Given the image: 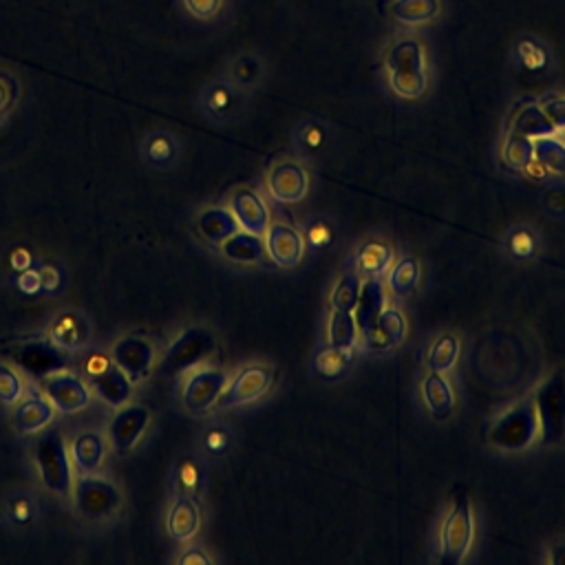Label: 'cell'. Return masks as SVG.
Returning <instances> with one entry per match:
<instances>
[{"mask_svg": "<svg viewBox=\"0 0 565 565\" xmlns=\"http://www.w3.org/2000/svg\"><path fill=\"white\" fill-rule=\"evenodd\" d=\"M196 106L205 119L225 126L241 117L245 108V93L236 88L227 77H218L201 88Z\"/></svg>", "mask_w": 565, "mask_h": 565, "instance_id": "cell-10", "label": "cell"}, {"mask_svg": "<svg viewBox=\"0 0 565 565\" xmlns=\"http://www.w3.org/2000/svg\"><path fill=\"white\" fill-rule=\"evenodd\" d=\"M388 13L402 29L417 31L441 18L444 0H391Z\"/></svg>", "mask_w": 565, "mask_h": 565, "instance_id": "cell-19", "label": "cell"}, {"mask_svg": "<svg viewBox=\"0 0 565 565\" xmlns=\"http://www.w3.org/2000/svg\"><path fill=\"white\" fill-rule=\"evenodd\" d=\"M541 106L556 130L565 128V97H547Z\"/></svg>", "mask_w": 565, "mask_h": 565, "instance_id": "cell-50", "label": "cell"}, {"mask_svg": "<svg viewBox=\"0 0 565 565\" xmlns=\"http://www.w3.org/2000/svg\"><path fill=\"white\" fill-rule=\"evenodd\" d=\"M362 344L366 351H373V353H382V351H388L395 347L377 322H373L369 329L362 331Z\"/></svg>", "mask_w": 565, "mask_h": 565, "instance_id": "cell-47", "label": "cell"}, {"mask_svg": "<svg viewBox=\"0 0 565 565\" xmlns=\"http://www.w3.org/2000/svg\"><path fill=\"white\" fill-rule=\"evenodd\" d=\"M422 395H424V402H426L428 411H430L435 417L441 419V417H446V415L452 411V404H455L452 388H450V384L446 382V377H444L441 373L430 371V373L424 377Z\"/></svg>", "mask_w": 565, "mask_h": 565, "instance_id": "cell-34", "label": "cell"}, {"mask_svg": "<svg viewBox=\"0 0 565 565\" xmlns=\"http://www.w3.org/2000/svg\"><path fill=\"white\" fill-rule=\"evenodd\" d=\"M82 373L93 388V393L108 406L121 408L130 402L132 395V382L128 375L113 362V358L104 353H90L84 364Z\"/></svg>", "mask_w": 565, "mask_h": 565, "instance_id": "cell-5", "label": "cell"}, {"mask_svg": "<svg viewBox=\"0 0 565 565\" xmlns=\"http://www.w3.org/2000/svg\"><path fill=\"white\" fill-rule=\"evenodd\" d=\"M7 512H9V516H11L13 523H26V521L33 516L35 505H33V501H31L26 494L18 492V494H13V497L7 501Z\"/></svg>", "mask_w": 565, "mask_h": 565, "instance_id": "cell-48", "label": "cell"}, {"mask_svg": "<svg viewBox=\"0 0 565 565\" xmlns=\"http://www.w3.org/2000/svg\"><path fill=\"white\" fill-rule=\"evenodd\" d=\"M73 501L86 521L110 519L121 505V494L113 481L97 475H79L73 481Z\"/></svg>", "mask_w": 565, "mask_h": 565, "instance_id": "cell-8", "label": "cell"}, {"mask_svg": "<svg viewBox=\"0 0 565 565\" xmlns=\"http://www.w3.org/2000/svg\"><path fill=\"white\" fill-rule=\"evenodd\" d=\"M309 177L307 170L291 159L278 161L267 174V190L280 203H296L307 194Z\"/></svg>", "mask_w": 565, "mask_h": 565, "instance_id": "cell-16", "label": "cell"}, {"mask_svg": "<svg viewBox=\"0 0 565 565\" xmlns=\"http://www.w3.org/2000/svg\"><path fill=\"white\" fill-rule=\"evenodd\" d=\"M512 60L527 73H543L554 64L552 49L534 33H521L512 44Z\"/></svg>", "mask_w": 565, "mask_h": 565, "instance_id": "cell-22", "label": "cell"}, {"mask_svg": "<svg viewBox=\"0 0 565 565\" xmlns=\"http://www.w3.org/2000/svg\"><path fill=\"white\" fill-rule=\"evenodd\" d=\"M18 287L24 291V294H35L42 289V280H40V271L38 269H22L20 276H18Z\"/></svg>", "mask_w": 565, "mask_h": 565, "instance_id": "cell-52", "label": "cell"}, {"mask_svg": "<svg viewBox=\"0 0 565 565\" xmlns=\"http://www.w3.org/2000/svg\"><path fill=\"white\" fill-rule=\"evenodd\" d=\"M305 238H307V243H309L311 247H316V249L327 247V245H331V241H333V225H331L329 221H324V218H316V221L307 223V227H305Z\"/></svg>", "mask_w": 565, "mask_h": 565, "instance_id": "cell-46", "label": "cell"}, {"mask_svg": "<svg viewBox=\"0 0 565 565\" xmlns=\"http://www.w3.org/2000/svg\"><path fill=\"white\" fill-rule=\"evenodd\" d=\"M291 141H294V148H296L302 157H316V154H320V152L327 148V141H329V126H327V121L316 119V117L302 119V121L294 128Z\"/></svg>", "mask_w": 565, "mask_h": 565, "instance_id": "cell-31", "label": "cell"}, {"mask_svg": "<svg viewBox=\"0 0 565 565\" xmlns=\"http://www.w3.org/2000/svg\"><path fill=\"white\" fill-rule=\"evenodd\" d=\"M230 212L234 214L238 227L252 232V234H265L269 227V212L263 203V199L249 190V188H238L232 199H230Z\"/></svg>", "mask_w": 565, "mask_h": 565, "instance_id": "cell-18", "label": "cell"}, {"mask_svg": "<svg viewBox=\"0 0 565 565\" xmlns=\"http://www.w3.org/2000/svg\"><path fill=\"white\" fill-rule=\"evenodd\" d=\"M375 322L384 329V333L391 338V342H393V344H399V342L404 340V333H406V320H404L402 311H397V309H386V307H384Z\"/></svg>", "mask_w": 565, "mask_h": 565, "instance_id": "cell-45", "label": "cell"}, {"mask_svg": "<svg viewBox=\"0 0 565 565\" xmlns=\"http://www.w3.org/2000/svg\"><path fill=\"white\" fill-rule=\"evenodd\" d=\"M534 159L550 172L565 174V143L556 132L534 139Z\"/></svg>", "mask_w": 565, "mask_h": 565, "instance_id": "cell-37", "label": "cell"}, {"mask_svg": "<svg viewBox=\"0 0 565 565\" xmlns=\"http://www.w3.org/2000/svg\"><path fill=\"white\" fill-rule=\"evenodd\" d=\"M382 73L388 90L399 99H419L430 84V62L424 40L411 31H397L382 51Z\"/></svg>", "mask_w": 565, "mask_h": 565, "instance_id": "cell-1", "label": "cell"}, {"mask_svg": "<svg viewBox=\"0 0 565 565\" xmlns=\"http://www.w3.org/2000/svg\"><path fill=\"white\" fill-rule=\"evenodd\" d=\"M196 230L207 243L221 245L225 238H230L234 232H238V223L230 210L210 207L199 214Z\"/></svg>", "mask_w": 565, "mask_h": 565, "instance_id": "cell-29", "label": "cell"}, {"mask_svg": "<svg viewBox=\"0 0 565 565\" xmlns=\"http://www.w3.org/2000/svg\"><path fill=\"white\" fill-rule=\"evenodd\" d=\"M384 302H386V296H384V285H382L380 276L364 278L360 285V296H358L355 309H353V318H355L360 333L377 320V316L384 309Z\"/></svg>", "mask_w": 565, "mask_h": 565, "instance_id": "cell-26", "label": "cell"}, {"mask_svg": "<svg viewBox=\"0 0 565 565\" xmlns=\"http://www.w3.org/2000/svg\"><path fill=\"white\" fill-rule=\"evenodd\" d=\"M203 479H205V472L201 468L199 461L194 459H181L174 468V490L179 492V497H196L203 488Z\"/></svg>", "mask_w": 565, "mask_h": 565, "instance_id": "cell-39", "label": "cell"}, {"mask_svg": "<svg viewBox=\"0 0 565 565\" xmlns=\"http://www.w3.org/2000/svg\"><path fill=\"white\" fill-rule=\"evenodd\" d=\"M265 234H267L265 249L276 265H280V267L298 265V260L302 258V252H305V241L294 227L276 223V225H269Z\"/></svg>", "mask_w": 565, "mask_h": 565, "instance_id": "cell-20", "label": "cell"}, {"mask_svg": "<svg viewBox=\"0 0 565 565\" xmlns=\"http://www.w3.org/2000/svg\"><path fill=\"white\" fill-rule=\"evenodd\" d=\"M221 252L232 263L249 265V263L260 260L267 249H265L260 234H252V232L243 230V232H234L230 238H225L221 243Z\"/></svg>", "mask_w": 565, "mask_h": 565, "instance_id": "cell-30", "label": "cell"}, {"mask_svg": "<svg viewBox=\"0 0 565 565\" xmlns=\"http://www.w3.org/2000/svg\"><path fill=\"white\" fill-rule=\"evenodd\" d=\"M501 159L512 170H523L534 159V139L508 130L501 143Z\"/></svg>", "mask_w": 565, "mask_h": 565, "instance_id": "cell-35", "label": "cell"}, {"mask_svg": "<svg viewBox=\"0 0 565 565\" xmlns=\"http://www.w3.org/2000/svg\"><path fill=\"white\" fill-rule=\"evenodd\" d=\"M44 382V393L55 411L60 413H79L88 404V386L71 371H57Z\"/></svg>", "mask_w": 565, "mask_h": 565, "instance_id": "cell-14", "label": "cell"}, {"mask_svg": "<svg viewBox=\"0 0 565 565\" xmlns=\"http://www.w3.org/2000/svg\"><path fill=\"white\" fill-rule=\"evenodd\" d=\"M179 563H183V565H190V563L207 565V563H210V556H207L201 547H190V550L179 558Z\"/></svg>", "mask_w": 565, "mask_h": 565, "instance_id": "cell-55", "label": "cell"}, {"mask_svg": "<svg viewBox=\"0 0 565 565\" xmlns=\"http://www.w3.org/2000/svg\"><path fill=\"white\" fill-rule=\"evenodd\" d=\"M201 525V512L192 497H177L166 516V530L177 543L190 541Z\"/></svg>", "mask_w": 565, "mask_h": 565, "instance_id": "cell-23", "label": "cell"}, {"mask_svg": "<svg viewBox=\"0 0 565 565\" xmlns=\"http://www.w3.org/2000/svg\"><path fill=\"white\" fill-rule=\"evenodd\" d=\"M51 419H53V404L49 402V397L44 399L40 395H29L13 411V426L22 435H31L46 428Z\"/></svg>", "mask_w": 565, "mask_h": 565, "instance_id": "cell-27", "label": "cell"}, {"mask_svg": "<svg viewBox=\"0 0 565 565\" xmlns=\"http://www.w3.org/2000/svg\"><path fill=\"white\" fill-rule=\"evenodd\" d=\"M139 157L154 170L172 168L181 157L179 139L168 130H152L139 143Z\"/></svg>", "mask_w": 565, "mask_h": 565, "instance_id": "cell-21", "label": "cell"}, {"mask_svg": "<svg viewBox=\"0 0 565 565\" xmlns=\"http://www.w3.org/2000/svg\"><path fill=\"white\" fill-rule=\"evenodd\" d=\"M505 243H508V249H510V254L514 258H530L534 254V249H536L534 236H532V232L527 227H514L508 234Z\"/></svg>", "mask_w": 565, "mask_h": 565, "instance_id": "cell-44", "label": "cell"}, {"mask_svg": "<svg viewBox=\"0 0 565 565\" xmlns=\"http://www.w3.org/2000/svg\"><path fill=\"white\" fill-rule=\"evenodd\" d=\"M15 90H18L15 82L7 73H0V115L11 108L15 99Z\"/></svg>", "mask_w": 565, "mask_h": 565, "instance_id": "cell-51", "label": "cell"}, {"mask_svg": "<svg viewBox=\"0 0 565 565\" xmlns=\"http://www.w3.org/2000/svg\"><path fill=\"white\" fill-rule=\"evenodd\" d=\"M360 285H362V280H360L358 271L353 267L347 269L338 278V282H335V287L331 291V309L333 311H351L353 313L358 296H360Z\"/></svg>", "mask_w": 565, "mask_h": 565, "instance_id": "cell-38", "label": "cell"}, {"mask_svg": "<svg viewBox=\"0 0 565 565\" xmlns=\"http://www.w3.org/2000/svg\"><path fill=\"white\" fill-rule=\"evenodd\" d=\"M508 130L519 132V135H523V137H527V139H539V137H547V135H554V132H556V128L552 126V121H550V117L545 115L543 106L536 104V102H532V104L519 108V110L514 113V117L510 119Z\"/></svg>", "mask_w": 565, "mask_h": 565, "instance_id": "cell-28", "label": "cell"}, {"mask_svg": "<svg viewBox=\"0 0 565 565\" xmlns=\"http://www.w3.org/2000/svg\"><path fill=\"white\" fill-rule=\"evenodd\" d=\"M230 0H179L181 11L196 22H212L225 13Z\"/></svg>", "mask_w": 565, "mask_h": 565, "instance_id": "cell-42", "label": "cell"}, {"mask_svg": "<svg viewBox=\"0 0 565 565\" xmlns=\"http://www.w3.org/2000/svg\"><path fill=\"white\" fill-rule=\"evenodd\" d=\"M113 362L128 375L130 382H141L154 364V347L143 335H121L110 351Z\"/></svg>", "mask_w": 565, "mask_h": 565, "instance_id": "cell-12", "label": "cell"}, {"mask_svg": "<svg viewBox=\"0 0 565 565\" xmlns=\"http://www.w3.org/2000/svg\"><path fill=\"white\" fill-rule=\"evenodd\" d=\"M88 331L90 327L84 316L75 311H64L51 322L49 340H53L64 351H77L88 340Z\"/></svg>", "mask_w": 565, "mask_h": 565, "instance_id": "cell-25", "label": "cell"}, {"mask_svg": "<svg viewBox=\"0 0 565 565\" xmlns=\"http://www.w3.org/2000/svg\"><path fill=\"white\" fill-rule=\"evenodd\" d=\"M150 422V411L141 404H124L117 408L108 426V439L117 452H128L135 448Z\"/></svg>", "mask_w": 565, "mask_h": 565, "instance_id": "cell-15", "label": "cell"}, {"mask_svg": "<svg viewBox=\"0 0 565 565\" xmlns=\"http://www.w3.org/2000/svg\"><path fill=\"white\" fill-rule=\"evenodd\" d=\"M457 358H459V340H457V335L444 333V335H439V338L430 344L426 362H428V369H430V371H435V373H446V371H450V369L455 366Z\"/></svg>", "mask_w": 565, "mask_h": 565, "instance_id": "cell-36", "label": "cell"}, {"mask_svg": "<svg viewBox=\"0 0 565 565\" xmlns=\"http://www.w3.org/2000/svg\"><path fill=\"white\" fill-rule=\"evenodd\" d=\"M417 278H419V267H417V260L413 258H399L391 274H388V287L395 296H406L415 289L417 285Z\"/></svg>", "mask_w": 565, "mask_h": 565, "instance_id": "cell-41", "label": "cell"}, {"mask_svg": "<svg viewBox=\"0 0 565 565\" xmlns=\"http://www.w3.org/2000/svg\"><path fill=\"white\" fill-rule=\"evenodd\" d=\"M391 260H393V252L388 245H384L380 241H369V243L360 245V249L353 258V269L358 271L360 278L382 276L388 269Z\"/></svg>", "mask_w": 565, "mask_h": 565, "instance_id": "cell-32", "label": "cell"}, {"mask_svg": "<svg viewBox=\"0 0 565 565\" xmlns=\"http://www.w3.org/2000/svg\"><path fill=\"white\" fill-rule=\"evenodd\" d=\"M9 358L22 373L33 380H46L57 371H66V366L71 364L68 351L60 349L49 338L24 340L9 351Z\"/></svg>", "mask_w": 565, "mask_h": 565, "instance_id": "cell-6", "label": "cell"}, {"mask_svg": "<svg viewBox=\"0 0 565 565\" xmlns=\"http://www.w3.org/2000/svg\"><path fill=\"white\" fill-rule=\"evenodd\" d=\"M265 75H267V64L263 55L258 51L243 49L227 60L223 77H227L236 88H241L247 95L260 88V84L265 82Z\"/></svg>", "mask_w": 565, "mask_h": 565, "instance_id": "cell-17", "label": "cell"}, {"mask_svg": "<svg viewBox=\"0 0 565 565\" xmlns=\"http://www.w3.org/2000/svg\"><path fill=\"white\" fill-rule=\"evenodd\" d=\"M358 324L351 311H331L329 318V344L355 347Z\"/></svg>", "mask_w": 565, "mask_h": 565, "instance_id": "cell-40", "label": "cell"}, {"mask_svg": "<svg viewBox=\"0 0 565 565\" xmlns=\"http://www.w3.org/2000/svg\"><path fill=\"white\" fill-rule=\"evenodd\" d=\"M38 271H40L42 289L53 291V289H57V287H60L62 278H60V269H57V267H53V265H42Z\"/></svg>", "mask_w": 565, "mask_h": 565, "instance_id": "cell-54", "label": "cell"}, {"mask_svg": "<svg viewBox=\"0 0 565 565\" xmlns=\"http://www.w3.org/2000/svg\"><path fill=\"white\" fill-rule=\"evenodd\" d=\"M11 265H13V269H18V271H22V269H26L29 265H31V256H29V252H24V249H15L13 254H11Z\"/></svg>", "mask_w": 565, "mask_h": 565, "instance_id": "cell-56", "label": "cell"}, {"mask_svg": "<svg viewBox=\"0 0 565 565\" xmlns=\"http://www.w3.org/2000/svg\"><path fill=\"white\" fill-rule=\"evenodd\" d=\"M214 347H216V342H214V335L210 329L190 327L166 349V353L161 358V373L179 375V373L192 371L203 360H207L212 355Z\"/></svg>", "mask_w": 565, "mask_h": 565, "instance_id": "cell-7", "label": "cell"}, {"mask_svg": "<svg viewBox=\"0 0 565 565\" xmlns=\"http://www.w3.org/2000/svg\"><path fill=\"white\" fill-rule=\"evenodd\" d=\"M33 461L44 488L57 497H68L73 488L71 455L60 430H46L33 444Z\"/></svg>", "mask_w": 565, "mask_h": 565, "instance_id": "cell-2", "label": "cell"}, {"mask_svg": "<svg viewBox=\"0 0 565 565\" xmlns=\"http://www.w3.org/2000/svg\"><path fill=\"white\" fill-rule=\"evenodd\" d=\"M274 382V371L260 364H252L241 369L234 380L230 384H225L221 397L216 399V408L225 411L232 406H241L247 402L258 399L260 395H265L269 391Z\"/></svg>", "mask_w": 565, "mask_h": 565, "instance_id": "cell-11", "label": "cell"}, {"mask_svg": "<svg viewBox=\"0 0 565 565\" xmlns=\"http://www.w3.org/2000/svg\"><path fill=\"white\" fill-rule=\"evenodd\" d=\"M22 393H24V384L18 371L0 362V402L15 404L22 397Z\"/></svg>", "mask_w": 565, "mask_h": 565, "instance_id": "cell-43", "label": "cell"}, {"mask_svg": "<svg viewBox=\"0 0 565 565\" xmlns=\"http://www.w3.org/2000/svg\"><path fill=\"white\" fill-rule=\"evenodd\" d=\"M353 360V347H335L327 344L316 351L313 355V371L322 380H338L344 375Z\"/></svg>", "mask_w": 565, "mask_h": 565, "instance_id": "cell-33", "label": "cell"}, {"mask_svg": "<svg viewBox=\"0 0 565 565\" xmlns=\"http://www.w3.org/2000/svg\"><path fill=\"white\" fill-rule=\"evenodd\" d=\"M539 435V415L532 399L505 411L488 430V441L501 450H525Z\"/></svg>", "mask_w": 565, "mask_h": 565, "instance_id": "cell-3", "label": "cell"}, {"mask_svg": "<svg viewBox=\"0 0 565 565\" xmlns=\"http://www.w3.org/2000/svg\"><path fill=\"white\" fill-rule=\"evenodd\" d=\"M547 561L550 563H558V565H565V541H558L550 547L547 552Z\"/></svg>", "mask_w": 565, "mask_h": 565, "instance_id": "cell-57", "label": "cell"}, {"mask_svg": "<svg viewBox=\"0 0 565 565\" xmlns=\"http://www.w3.org/2000/svg\"><path fill=\"white\" fill-rule=\"evenodd\" d=\"M203 446L212 455H221L230 448V433L225 428H210L203 437Z\"/></svg>", "mask_w": 565, "mask_h": 565, "instance_id": "cell-49", "label": "cell"}, {"mask_svg": "<svg viewBox=\"0 0 565 565\" xmlns=\"http://www.w3.org/2000/svg\"><path fill=\"white\" fill-rule=\"evenodd\" d=\"M106 444L104 437L95 430L79 433L71 441V463L75 466L77 475H95L104 461Z\"/></svg>", "mask_w": 565, "mask_h": 565, "instance_id": "cell-24", "label": "cell"}, {"mask_svg": "<svg viewBox=\"0 0 565 565\" xmlns=\"http://www.w3.org/2000/svg\"><path fill=\"white\" fill-rule=\"evenodd\" d=\"M225 384H227V375L223 371H216V369L194 371L183 384V393H181V402L185 411L194 415L207 413L212 406H216V399L221 397Z\"/></svg>", "mask_w": 565, "mask_h": 565, "instance_id": "cell-13", "label": "cell"}, {"mask_svg": "<svg viewBox=\"0 0 565 565\" xmlns=\"http://www.w3.org/2000/svg\"><path fill=\"white\" fill-rule=\"evenodd\" d=\"M539 415V433L543 444L565 441V373H552L534 393Z\"/></svg>", "mask_w": 565, "mask_h": 565, "instance_id": "cell-4", "label": "cell"}, {"mask_svg": "<svg viewBox=\"0 0 565 565\" xmlns=\"http://www.w3.org/2000/svg\"><path fill=\"white\" fill-rule=\"evenodd\" d=\"M556 135H558V137H561V141H563V143H565V128H561V130H556Z\"/></svg>", "mask_w": 565, "mask_h": 565, "instance_id": "cell-58", "label": "cell"}, {"mask_svg": "<svg viewBox=\"0 0 565 565\" xmlns=\"http://www.w3.org/2000/svg\"><path fill=\"white\" fill-rule=\"evenodd\" d=\"M472 534H475V521H472L470 501L463 492H459L444 525H441L439 561L441 563H461L472 545Z\"/></svg>", "mask_w": 565, "mask_h": 565, "instance_id": "cell-9", "label": "cell"}, {"mask_svg": "<svg viewBox=\"0 0 565 565\" xmlns=\"http://www.w3.org/2000/svg\"><path fill=\"white\" fill-rule=\"evenodd\" d=\"M543 203L552 214H565V188L547 190Z\"/></svg>", "mask_w": 565, "mask_h": 565, "instance_id": "cell-53", "label": "cell"}]
</instances>
